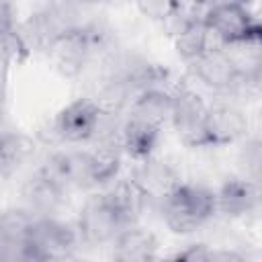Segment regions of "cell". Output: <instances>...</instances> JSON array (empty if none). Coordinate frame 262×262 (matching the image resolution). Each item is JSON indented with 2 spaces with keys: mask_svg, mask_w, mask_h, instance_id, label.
<instances>
[{
  "mask_svg": "<svg viewBox=\"0 0 262 262\" xmlns=\"http://www.w3.org/2000/svg\"><path fill=\"white\" fill-rule=\"evenodd\" d=\"M164 223L174 233H192L215 215V192L203 184L178 182L160 203Z\"/></svg>",
  "mask_w": 262,
  "mask_h": 262,
  "instance_id": "1",
  "label": "cell"
},
{
  "mask_svg": "<svg viewBox=\"0 0 262 262\" xmlns=\"http://www.w3.org/2000/svg\"><path fill=\"white\" fill-rule=\"evenodd\" d=\"M78 229L51 217H35L25 244V260H66L74 256Z\"/></svg>",
  "mask_w": 262,
  "mask_h": 262,
  "instance_id": "2",
  "label": "cell"
},
{
  "mask_svg": "<svg viewBox=\"0 0 262 262\" xmlns=\"http://www.w3.org/2000/svg\"><path fill=\"white\" fill-rule=\"evenodd\" d=\"M203 20L213 37L221 41V45L250 43L260 41L262 27L258 18L244 4H211Z\"/></svg>",
  "mask_w": 262,
  "mask_h": 262,
  "instance_id": "3",
  "label": "cell"
},
{
  "mask_svg": "<svg viewBox=\"0 0 262 262\" xmlns=\"http://www.w3.org/2000/svg\"><path fill=\"white\" fill-rule=\"evenodd\" d=\"M96 45H98V33L90 27L76 25L53 37L45 47V51L53 68L61 76L74 78L84 70Z\"/></svg>",
  "mask_w": 262,
  "mask_h": 262,
  "instance_id": "4",
  "label": "cell"
},
{
  "mask_svg": "<svg viewBox=\"0 0 262 262\" xmlns=\"http://www.w3.org/2000/svg\"><path fill=\"white\" fill-rule=\"evenodd\" d=\"M123 227H127L125 221L121 219L119 211L115 209L106 192H102L86 201V205L80 211L76 229L78 237L88 246H102L111 244Z\"/></svg>",
  "mask_w": 262,
  "mask_h": 262,
  "instance_id": "5",
  "label": "cell"
},
{
  "mask_svg": "<svg viewBox=\"0 0 262 262\" xmlns=\"http://www.w3.org/2000/svg\"><path fill=\"white\" fill-rule=\"evenodd\" d=\"M207 104L190 88H178L172 94L170 123L178 139L188 147H207L205 143V123H207Z\"/></svg>",
  "mask_w": 262,
  "mask_h": 262,
  "instance_id": "6",
  "label": "cell"
},
{
  "mask_svg": "<svg viewBox=\"0 0 262 262\" xmlns=\"http://www.w3.org/2000/svg\"><path fill=\"white\" fill-rule=\"evenodd\" d=\"M100 121V106L90 98H76L66 104L53 121V131L63 143H86L94 139Z\"/></svg>",
  "mask_w": 262,
  "mask_h": 262,
  "instance_id": "7",
  "label": "cell"
},
{
  "mask_svg": "<svg viewBox=\"0 0 262 262\" xmlns=\"http://www.w3.org/2000/svg\"><path fill=\"white\" fill-rule=\"evenodd\" d=\"M190 72L194 78L211 90L217 92H231L244 84L233 59L223 47H209L192 61H188Z\"/></svg>",
  "mask_w": 262,
  "mask_h": 262,
  "instance_id": "8",
  "label": "cell"
},
{
  "mask_svg": "<svg viewBox=\"0 0 262 262\" xmlns=\"http://www.w3.org/2000/svg\"><path fill=\"white\" fill-rule=\"evenodd\" d=\"M66 186L55 180L45 168L35 172L29 180H25L20 188L23 207L33 217H51L66 203Z\"/></svg>",
  "mask_w": 262,
  "mask_h": 262,
  "instance_id": "9",
  "label": "cell"
},
{
  "mask_svg": "<svg viewBox=\"0 0 262 262\" xmlns=\"http://www.w3.org/2000/svg\"><path fill=\"white\" fill-rule=\"evenodd\" d=\"M129 178L137 186V190L141 192L145 203H158V205L180 182L176 170L168 162L156 160L154 156H149L145 160H139Z\"/></svg>",
  "mask_w": 262,
  "mask_h": 262,
  "instance_id": "10",
  "label": "cell"
},
{
  "mask_svg": "<svg viewBox=\"0 0 262 262\" xmlns=\"http://www.w3.org/2000/svg\"><path fill=\"white\" fill-rule=\"evenodd\" d=\"M248 131L246 115L233 104H213L207 108L205 143L207 147H223L242 139Z\"/></svg>",
  "mask_w": 262,
  "mask_h": 262,
  "instance_id": "11",
  "label": "cell"
},
{
  "mask_svg": "<svg viewBox=\"0 0 262 262\" xmlns=\"http://www.w3.org/2000/svg\"><path fill=\"white\" fill-rule=\"evenodd\" d=\"M160 133H162V125H158L141 115L129 113L121 123V137H119L121 149L135 162L145 160L154 154Z\"/></svg>",
  "mask_w": 262,
  "mask_h": 262,
  "instance_id": "12",
  "label": "cell"
},
{
  "mask_svg": "<svg viewBox=\"0 0 262 262\" xmlns=\"http://www.w3.org/2000/svg\"><path fill=\"white\" fill-rule=\"evenodd\" d=\"M258 205V186L250 178H229L215 192V213L239 219L250 215Z\"/></svg>",
  "mask_w": 262,
  "mask_h": 262,
  "instance_id": "13",
  "label": "cell"
},
{
  "mask_svg": "<svg viewBox=\"0 0 262 262\" xmlns=\"http://www.w3.org/2000/svg\"><path fill=\"white\" fill-rule=\"evenodd\" d=\"M33 219L35 217L25 207L0 211V258L25 260V244Z\"/></svg>",
  "mask_w": 262,
  "mask_h": 262,
  "instance_id": "14",
  "label": "cell"
},
{
  "mask_svg": "<svg viewBox=\"0 0 262 262\" xmlns=\"http://www.w3.org/2000/svg\"><path fill=\"white\" fill-rule=\"evenodd\" d=\"M113 244V258L119 262H147L156 258L158 252V237L139 225L123 227Z\"/></svg>",
  "mask_w": 262,
  "mask_h": 262,
  "instance_id": "15",
  "label": "cell"
},
{
  "mask_svg": "<svg viewBox=\"0 0 262 262\" xmlns=\"http://www.w3.org/2000/svg\"><path fill=\"white\" fill-rule=\"evenodd\" d=\"M45 170L59 180L66 188H86L90 184V170H88V154L86 149H68L57 151L49 158Z\"/></svg>",
  "mask_w": 262,
  "mask_h": 262,
  "instance_id": "16",
  "label": "cell"
},
{
  "mask_svg": "<svg viewBox=\"0 0 262 262\" xmlns=\"http://www.w3.org/2000/svg\"><path fill=\"white\" fill-rule=\"evenodd\" d=\"M88 154V170H90V184H106L113 182L121 170V143L119 141H98Z\"/></svg>",
  "mask_w": 262,
  "mask_h": 262,
  "instance_id": "17",
  "label": "cell"
},
{
  "mask_svg": "<svg viewBox=\"0 0 262 262\" xmlns=\"http://www.w3.org/2000/svg\"><path fill=\"white\" fill-rule=\"evenodd\" d=\"M209 29L203 20V16H188L180 23V27L174 31V49L176 53L188 63L196 55H201L205 49H209Z\"/></svg>",
  "mask_w": 262,
  "mask_h": 262,
  "instance_id": "18",
  "label": "cell"
},
{
  "mask_svg": "<svg viewBox=\"0 0 262 262\" xmlns=\"http://www.w3.org/2000/svg\"><path fill=\"white\" fill-rule=\"evenodd\" d=\"M35 154V143L18 131H0V174L10 176Z\"/></svg>",
  "mask_w": 262,
  "mask_h": 262,
  "instance_id": "19",
  "label": "cell"
},
{
  "mask_svg": "<svg viewBox=\"0 0 262 262\" xmlns=\"http://www.w3.org/2000/svg\"><path fill=\"white\" fill-rule=\"evenodd\" d=\"M170 108H172V94L158 86H151L135 94V98L131 100L129 113L141 115L164 127L166 121H170Z\"/></svg>",
  "mask_w": 262,
  "mask_h": 262,
  "instance_id": "20",
  "label": "cell"
},
{
  "mask_svg": "<svg viewBox=\"0 0 262 262\" xmlns=\"http://www.w3.org/2000/svg\"><path fill=\"white\" fill-rule=\"evenodd\" d=\"M137 10L156 23H166L174 16H178L182 0H133Z\"/></svg>",
  "mask_w": 262,
  "mask_h": 262,
  "instance_id": "21",
  "label": "cell"
},
{
  "mask_svg": "<svg viewBox=\"0 0 262 262\" xmlns=\"http://www.w3.org/2000/svg\"><path fill=\"white\" fill-rule=\"evenodd\" d=\"M242 162H244V166H246V178H250V180H254L256 182V178H258V174H260V162H262V156H260V141L258 139H252V141H248L246 143V147H244V151H242Z\"/></svg>",
  "mask_w": 262,
  "mask_h": 262,
  "instance_id": "22",
  "label": "cell"
},
{
  "mask_svg": "<svg viewBox=\"0 0 262 262\" xmlns=\"http://www.w3.org/2000/svg\"><path fill=\"white\" fill-rule=\"evenodd\" d=\"M209 252L211 248L205 244H192L186 250L174 254L176 260H184V262H209Z\"/></svg>",
  "mask_w": 262,
  "mask_h": 262,
  "instance_id": "23",
  "label": "cell"
},
{
  "mask_svg": "<svg viewBox=\"0 0 262 262\" xmlns=\"http://www.w3.org/2000/svg\"><path fill=\"white\" fill-rule=\"evenodd\" d=\"M14 29V10L10 0H0V41L12 35Z\"/></svg>",
  "mask_w": 262,
  "mask_h": 262,
  "instance_id": "24",
  "label": "cell"
},
{
  "mask_svg": "<svg viewBox=\"0 0 262 262\" xmlns=\"http://www.w3.org/2000/svg\"><path fill=\"white\" fill-rule=\"evenodd\" d=\"M209 260H219V262H244V256L235 250H225V248H215L209 252Z\"/></svg>",
  "mask_w": 262,
  "mask_h": 262,
  "instance_id": "25",
  "label": "cell"
},
{
  "mask_svg": "<svg viewBox=\"0 0 262 262\" xmlns=\"http://www.w3.org/2000/svg\"><path fill=\"white\" fill-rule=\"evenodd\" d=\"M76 2H82V4H96V2H100V0H76Z\"/></svg>",
  "mask_w": 262,
  "mask_h": 262,
  "instance_id": "26",
  "label": "cell"
}]
</instances>
